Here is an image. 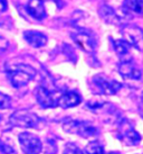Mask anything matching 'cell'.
<instances>
[{
    "instance_id": "cell-20",
    "label": "cell",
    "mask_w": 143,
    "mask_h": 154,
    "mask_svg": "<svg viewBox=\"0 0 143 154\" xmlns=\"http://www.w3.org/2000/svg\"><path fill=\"white\" fill-rule=\"evenodd\" d=\"M11 107V99L9 96L0 92V109H9Z\"/></svg>"
},
{
    "instance_id": "cell-16",
    "label": "cell",
    "mask_w": 143,
    "mask_h": 154,
    "mask_svg": "<svg viewBox=\"0 0 143 154\" xmlns=\"http://www.w3.org/2000/svg\"><path fill=\"white\" fill-rule=\"evenodd\" d=\"M113 47L114 51L116 52L120 57H123V56H126L129 53H130V44L127 43L124 39H113Z\"/></svg>"
},
{
    "instance_id": "cell-1",
    "label": "cell",
    "mask_w": 143,
    "mask_h": 154,
    "mask_svg": "<svg viewBox=\"0 0 143 154\" xmlns=\"http://www.w3.org/2000/svg\"><path fill=\"white\" fill-rule=\"evenodd\" d=\"M36 70L25 63H16L7 68V75L10 83L15 88H21L27 86L30 80L36 75Z\"/></svg>"
},
{
    "instance_id": "cell-12",
    "label": "cell",
    "mask_w": 143,
    "mask_h": 154,
    "mask_svg": "<svg viewBox=\"0 0 143 154\" xmlns=\"http://www.w3.org/2000/svg\"><path fill=\"white\" fill-rule=\"evenodd\" d=\"M24 38L30 46L35 47V48L45 46L48 42L46 35L38 30H26L24 33Z\"/></svg>"
},
{
    "instance_id": "cell-24",
    "label": "cell",
    "mask_w": 143,
    "mask_h": 154,
    "mask_svg": "<svg viewBox=\"0 0 143 154\" xmlns=\"http://www.w3.org/2000/svg\"><path fill=\"white\" fill-rule=\"evenodd\" d=\"M141 100H142V103H143V92H142V94H141Z\"/></svg>"
},
{
    "instance_id": "cell-15",
    "label": "cell",
    "mask_w": 143,
    "mask_h": 154,
    "mask_svg": "<svg viewBox=\"0 0 143 154\" xmlns=\"http://www.w3.org/2000/svg\"><path fill=\"white\" fill-rule=\"evenodd\" d=\"M123 9L138 15H143V0H124Z\"/></svg>"
},
{
    "instance_id": "cell-10",
    "label": "cell",
    "mask_w": 143,
    "mask_h": 154,
    "mask_svg": "<svg viewBox=\"0 0 143 154\" xmlns=\"http://www.w3.org/2000/svg\"><path fill=\"white\" fill-rule=\"evenodd\" d=\"M118 73L124 79H130V80H141L142 79V70L130 60L122 61L118 64Z\"/></svg>"
},
{
    "instance_id": "cell-14",
    "label": "cell",
    "mask_w": 143,
    "mask_h": 154,
    "mask_svg": "<svg viewBox=\"0 0 143 154\" xmlns=\"http://www.w3.org/2000/svg\"><path fill=\"white\" fill-rule=\"evenodd\" d=\"M26 10L31 17L37 20H42L46 17V9L42 0H29L26 6Z\"/></svg>"
},
{
    "instance_id": "cell-2",
    "label": "cell",
    "mask_w": 143,
    "mask_h": 154,
    "mask_svg": "<svg viewBox=\"0 0 143 154\" xmlns=\"http://www.w3.org/2000/svg\"><path fill=\"white\" fill-rule=\"evenodd\" d=\"M9 124L11 126L22 127V128H39L42 119L33 111L20 109L15 111L9 117Z\"/></svg>"
},
{
    "instance_id": "cell-11",
    "label": "cell",
    "mask_w": 143,
    "mask_h": 154,
    "mask_svg": "<svg viewBox=\"0 0 143 154\" xmlns=\"http://www.w3.org/2000/svg\"><path fill=\"white\" fill-rule=\"evenodd\" d=\"M82 103V97L75 91H66L58 97L57 106L63 109H68L78 106Z\"/></svg>"
},
{
    "instance_id": "cell-13",
    "label": "cell",
    "mask_w": 143,
    "mask_h": 154,
    "mask_svg": "<svg viewBox=\"0 0 143 154\" xmlns=\"http://www.w3.org/2000/svg\"><path fill=\"white\" fill-rule=\"evenodd\" d=\"M98 15L107 24L111 25H120L122 23V17L116 13V10L107 5H103L98 9Z\"/></svg>"
},
{
    "instance_id": "cell-17",
    "label": "cell",
    "mask_w": 143,
    "mask_h": 154,
    "mask_svg": "<svg viewBox=\"0 0 143 154\" xmlns=\"http://www.w3.org/2000/svg\"><path fill=\"white\" fill-rule=\"evenodd\" d=\"M0 153L2 154H16V147L10 137H0Z\"/></svg>"
},
{
    "instance_id": "cell-6",
    "label": "cell",
    "mask_w": 143,
    "mask_h": 154,
    "mask_svg": "<svg viewBox=\"0 0 143 154\" xmlns=\"http://www.w3.org/2000/svg\"><path fill=\"white\" fill-rule=\"evenodd\" d=\"M19 144L25 154H39L42 150V143L40 138L33 133L22 132L18 136Z\"/></svg>"
},
{
    "instance_id": "cell-21",
    "label": "cell",
    "mask_w": 143,
    "mask_h": 154,
    "mask_svg": "<svg viewBox=\"0 0 143 154\" xmlns=\"http://www.w3.org/2000/svg\"><path fill=\"white\" fill-rule=\"evenodd\" d=\"M9 47V41L6 37H4L2 35H0V52L6 51Z\"/></svg>"
},
{
    "instance_id": "cell-3",
    "label": "cell",
    "mask_w": 143,
    "mask_h": 154,
    "mask_svg": "<svg viewBox=\"0 0 143 154\" xmlns=\"http://www.w3.org/2000/svg\"><path fill=\"white\" fill-rule=\"evenodd\" d=\"M63 129L69 134H76L84 138L95 137L98 134L97 128L89 122L76 119H67L63 123Z\"/></svg>"
},
{
    "instance_id": "cell-7",
    "label": "cell",
    "mask_w": 143,
    "mask_h": 154,
    "mask_svg": "<svg viewBox=\"0 0 143 154\" xmlns=\"http://www.w3.org/2000/svg\"><path fill=\"white\" fill-rule=\"evenodd\" d=\"M122 35L130 46L143 52V29L134 25H125L122 28Z\"/></svg>"
},
{
    "instance_id": "cell-4",
    "label": "cell",
    "mask_w": 143,
    "mask_h": 154,
    "mask_svg": "<svg viewBox=\"0 0 143 154\" xmlns=\"http://www.w3.org/2000/svg\"><path fill=\"white\" fill-rule=\"evenodd\" d=\"M118 137L123 144L127 146H136L141 143L142 137L134 126L127 119H122L118 125Z\"/></svg>"
},
{
    "instance_id": "cell-19",
    "label": "cell",
    "mask_w": 143,
    "mask_h": 154,
    "mask_svg": "<svg viewBox=\"0 0 143 154\" xmlns=\"http://www.w3.org/2000/svg\"><path fill=\"white\" fill-rule=\"evenodd\" d=\"M63 154H84L83 151L80 150L77 145H75L74 143H67L65 145Z\"/></svg>"
},
{
    "instance_id": "cell-22",
    "label": "cell",
    "mask_w": 143,
    "mask_h": 154,
    "mask_svg": "<svg viewBox=\"0 0 143 154\" xmlns=\"http://www.w3.org/2000/svg\"><path fill=\"white\" fill-rule=\"evenodd\" d=\"M8 9V2L7 0H0V14L4 13Z\"/></svg>"
},
{
    "instance_id": "cell-8",
    "label": "cell",
    "mask_w": 143,
    "mask_h": 154,
    "mask_svg": "<svg viewBox=\"0 0 143 154\" xmlns=\"http://www.w3.org/2000/svg\"><path fill=\"white\" fill-rule=\"evenodd\" d=\"M72 39L75 42L76 45H78L83 51L87 52V53H92L96 48V39L94 38L92 34L84 32V30L73 33Z\"/></svg>"
},
{
    "instance_id": "cell-18",
    "label": "cell",
    "mask_w": 143,
    "mask_h": 154,
    "mask_svg": "<svg viewBox=\"0 0 143 154\" xmlns=\"http://www.w3.org/2000/svg\"><path fill=\"white\" fill-rule=\"evenodd\" d=\"M85 153L86 154H104L105 151H104V146L102 145L98 141H92L85 146Z\"/></svg>"
},
{
    "instance_id": "cell-23",
    "label": "cell",
    "mask_w": 143,
    "mask_h": 154,
    "mask_svg": "<svg viewBox=\"0 0 143 154\" xmlns=\"http://www.w3.org/2000/svg\"><path fill=\"white\" fill-rule=\"evenodd\" d=\"M107 154H121L120 152H115V151H113V152H109Z\"/></svg>"
},
{
    "instance_id": "cell-9",
    "label": "cell",
    "mask_w": 143,
    "mask_h": 154,
    "mask_svg": "<svg viewBox=\"0 0 143 154\" xmlns=\"http://www.w3.org/2000/svg\"><path fill=\"white\" fill-rule=\"evenodd\" d=\"M36 100L42 108H55L57 106L58 98L55 97V94L47 87L40 86L35 91Z\"/></svg>"
},
{
    "instance_id": "cell-5",
    "label": "cell",
    "mask_w": 143,
    "mask_h": 154,
    "mask_svg": "<svg viewBox=\"0 0 143 154\" xmlns=\"http://www.w3.org/2000/svg\"><path fill=\"white\" fill-rule=\"evenodd\" d=\"M93 87L96 89V92L104 96H113L116 94L122 89V83L116 80L109 79L104 74H96L92 79Z\"/></svg>"
}]
</instances>
